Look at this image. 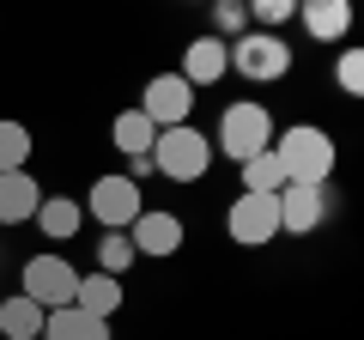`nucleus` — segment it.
Instances as JSON below:
<instances>
[{
    "label": "nucleus",
    "mask_w": 364,
    "mask_h": 340,
    "mask_svg": "<svg viewBox=\"0 0 364 340\" xmlns=\"http://www.w3.org/2000/svg\"><path fill=\"white\" fill-rule=\"evenodd\" d=\"M267 146H273V116L261 104H231V110H225L219 146H213V152H231L237 164H249V158L267 152Z\"/></svg>",
    "instance_id": "obj_4"
},
{
    "label": "nucleus",
    "mask_w": 364,
    "mask_h": 340,
    "mask_svg": "<svg viewBox=\"0 0 364 340\" xmlns=\"http://www.w3.org/2000/svg\"><path fill=\"white\" fill-rule=\"evenodd\" d=\"M146 158H152V170L170 176V183H200L207 164H213V140L200 128H158V140H152Z\"/></svg>",
    "instance_id": "obj_2"
},
{
    "label": "nucleus",
    "mask_w": 364,
    "mask_h": 340,
    "mask_svg": "<svg viewBox=\"0 0 364 340\" xmlns=\"http://www.w3.org/2000/svg\"><path fill=\"white\" fill-rule=\"evenodd\" d=\"M267 152H273V164H279V176L298 183V188H328V176H334V140H328V128L298 122V128H286Z\"/></svg>",
    "instance_id": "obj_1"
},
{
    "label": "nucleus",
    "mask_w": 364,
    "mask_h": 340,
    "mask_svg": "<svg viewBox=\"0 0 364 340\" xmlns=\"http://www.w3.org/2000/svg\"><path fill=\"white\" fill-rule=\"evenodd\" d=\"M243 170V195H279V188H286V176H279V164H273V152H255L249 158V164H237Z\"/></svg>",
    "instance_id": "obj_19"
},
{
    "label": "nucleus",
    "mask_w": 364,
    "mask_h": 340,
    "mask_svg": "<svg viewBox=\"0 0 364 340\" xmlns=\"http://www.w3.org/2000/svg\"><path fill=\"white\" fill-rule=\"evenodd\" d=\"M25 158H31V128L25 122H0V176L25 170Z\"/></svg>",
    "instance_id": "obj_20"
},
{
    "label": "nucleus",
    "mask_w": 364,
    "mask_h": 340,
    "mask_svg": "<svg viewBox=\"0 0 364 340\" xmlns=\"http://www.w3.org/2000/svg\"><path fill=\"white\" fill-rule=\"evenodd\" d=\"M37 225H43V237L67 243V237L79 231V201H67V195H43V207H37Z\"/></svg>",
    "instance_id": "obj_18"
},
{
    "label": "nucleus",
    "mask_w": 364,
    "mask_h": 340,
    "mask_svg": "<svg viewBox=\"0 0 364 340\" xmlns=\"http://www.w3.org/2000/svg\"><path fill=\"white\" fill-rule=\"evenodd\" d=\"M73 310H85V316H97V322H109V316L122 310V280H109V274H79Z\"/></svg>",
    "instance_id": "obj_13"
},
{
    "label": "nucleus",
    "mask_w": 364,
    "mask_h": 340,
    "mask_svg": "<svg viewBox=\"0 0 364 340\" xmlns=\"http://www.w3.org/2000/svg\"><path fill=\"white\" fill-rule=\"evenodd\" d=\"M340 92H346V97H358V92H364V55H358V49L340 55Z\"/></svg>",
    "instance_id": "obj_22"
},
{
    "label": "nucleus",
    "mask_w": 364,
    "mask_h": 340,
    "mask_svg": "<svg viewBox=\"0 0 364 340\" xmlns=\"http://www.w3.org/2000/svg\"><path fill=\"white\" fill-rule=\"evenodd\" d=\"M134 255H158V262H164V255H176L182 249V219L176 213H158V207H146L140 219H134Z\"/></svg>",
    "instance_id": "obj_10"
},
{
    "label": "nucleus",
    "mask_w": 364,
    "mask_h": 340,
    "mask_svg": "<svg viewBox=\"0 0 364 340\" xmlns=\"http://www.w3.org/2000/svg\"><path fill=\"white\" fill-rule=\"evenodd\" d=\"M43 340H109V322H97V316H85V310H49L43 316Z\"/></svg>",
    "instance_id": "obj_14"
},
{
    "label": "nucleus",
    "mask_w": 364,
    "mask_h": 340,
    "mask_svg": "<svg viewBox=\"0 0 364 340\" xmlns=\"http://www.w3.org/2000/svg\"><path fill=\"white\" fill-rule=\"evenodd\" d=\"M18 292H25L43 316H49V310H67L73 292H79V267L67 262V255H31V262H25V286H18Z\"/></svg>",
    "instance_id": "obj_3"
},
{
    "label": "nucleus",
    "mask_w": 364,
    "mask_h": 340,
    "mask_svg": "<svg viewBox=\"0 0 364 340\" xmlns=\"http://www.w3.org/2000/svg\"><path fill=\"white\" fill-rule=\"evenodd\" d=\"M0 334L6 340H37L43 334V310L25 298V292H13V298L0 304Z\"/></svg>",
    "instance_id": "obj_17"
},
{
    "label": "nucleus",
    "mask_w": 364,
    "mask_h": 340,
    "mask_svg": "<svg viewBox=\"0 0 364 340\" xmlns=\"http://www.w3.org/2000/svg\"><path fill=\"white\" fill-rule=\"evenodd\" d=\"M225 55H231V67H237L243 79H255V85H267V79H286V73H291L286 37H237Z\"/></svg>",
    "instance_id": "obj_7"
},
{
    "label": "nucleus",
    "mask_w": 364,
    "mask_h": 340,
    "mask_svg": "<svg viewBox=\"0 0 364 340\" xmlns=\"http://www.w3.org/2000/svg\"><path fill=\"white\" fill-rule=\"evenodd\" d=\"M273 213H279V231L310 237L316 225L328 219V188H298V183H286L279 195H273Z\"/></svg>",
    "instance_id": "obj_9"
},
{
    "label": "nucleus",
    "mask_w": 364,
    "mask_h": 340,
    "mask_svg": "<svg viewBox=\"0 0 364 340\" xmlns=\"http://www.w3.org/2000/svg\"><path fill=\"white\" fill-rule=\"evenodd\" d=\"M225 231H231V243L261 249V243H273V237H279V213H273L267 195H237L231 213H225Z\"/></svg>",
    "instance_id": "obj_8"
},
{
    "label": "nucleus",
    "mask_w": 364,
    "mask_h": 340,
    "mask_svg": "<svg viewBox=\"0 0 364 340\" xmlns=\"http://www.w3.org/2000/svg\"><path fill=\"white\" fill-rule=\"evenodd\" d=\"M37 207H43L37 176H31V170H6V176H0V225H25V219H37Z\"/></svg>",
    "instance_id": "obj_11"
},
{
    "label": "nucleus",
    "mask_w": 364,
    "mask_h": 340,
    "mask_svg": "<svg viewBox=\"0 0 364 340\" xmlns=\"http://www.w3.org/2000/svg\"><path fill=\"white\" fill-rule=\"evenodd\" d=\"M188 110H195V85L182 73H158L146 79V97H140V116L152 128H188Z\"/></svg>",
    "instance_id": "obj_5"
},
{
    "label": "nucleus",
    "mask_w": 364,
    "mask_h": 340,
    "mask_svg": "<svg viewBox=\"0 0 364 340\" xmlns=\"http://www.w3.org/2000/svg\"><path fill=\"white\" fill-rule=\"evenodd\" d=\"M304 31H310L316 43L346 37V31H352V6H346V0H310V6H304Z\"/></svg>",
    "instance_id": "obj_15"
},
{
    "label": "nucleus",
    "mask_w": 364,
    "mask_h": 340,
    "mask_svg": "<svg viewBox=\"0 0 364 340\" xmlns=\"http://www.w3.org/2000/svg\"><path fill=\"white\" fill-rule=\"evenodd\" d=\"M97 262H104L97 274H109V280H116L122 267L134 262V243H128V237H104V243H97Z\"/></svg>",
    "instance_id": "obj_21"
},
{
    "label": "nucleus",
    "mask_w": 364,
    "mask_h": 340,
    "mask_svg": "<svg viewBox=\"0 0 364 340\" xmlns=\"http://www.w3.org/2000/svg\"><path fill=\"white\" fill-rule=\"evenodd\" d=\"M37 340H43V334H37Z\"/></svg>",
    "instance_id": "obj_24"
},
{
    "label": "nucleus",
    "mask_w": 364,
    "mask_h": 340,
    "mask_svg": "<svg viewBox=\"0 0 364 340\" xmlns=\"http://www.w3.org/2000/svg\"><path fill=\"white\" fill-rule=\"evenodd\" d=\"M85 207H91V219H97V225L122 231V225H134L146 213V201H140V183H134V176H97L91 195H85Z\"/></svg>",
    "instance_id": "obj_6"
},
{
    "label": "nucleus",
    "mask_w": 364,
    "mask_h": 340,
    "mask_svg": "<svg viewBox=\"0 0 364 340\" xmlns=\"http://www.w3.org/2000/svg\"><path fill=\"white\" fill-rule=\"evenodd\" d=\"M109 140H116V152H128V158H146V152H152V140H158V128L140 116V110H122V116L109 122Z\"/></svg>",
    "instance_id": "obj_16"
},
{
    "label": "nucleus",
    "mask_w": 364,
    "mask_h": 340,
    "mask_svg": "<svg viewBox=\"0 0 364 340\" xmlns=\"http://www.w3.org/2000/svg\"><path fill=\"white\" fill-rule=\"evenodd\" d=\"M231 73V55H225V43L219 37H200V43H188V49H182V79H188V85H219V79Z\"/></svg>",
    "instance_id": "obj_12"
},
{
    "label": "nucleus",
    "mask_w": 364,
    "mask_h": 340,
    "mask_svg": "<svg viewBox=\"0 0 364 340\" xmlns=\"http://www.w3.org/2000/svg\"><path fill=\"white\" fill-rule=\"evenodd\" d=\"M255 18H267V25H286V18H291V0H261Z\"/></svg>",
    "instance_id": "obj_23"
}]
</instances>
